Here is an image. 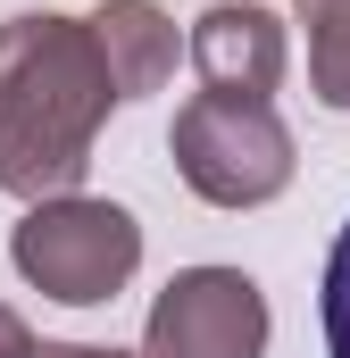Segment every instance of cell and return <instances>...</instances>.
Instances as JSON below:
<instances>
[{"mask_svg": "<svg viewBox=\"0 0 350 358\" xmlns=\"http://www.w3.org/2000/svg\"><path fill=\"white\" fill-rule=\"evenodd\" d=\"M309 25V92L326 108H350V0H292Z\"/></svg>", "mask_w": 350, "mask_h": 358, "instance_id": "52a82bcc", "label": "cell"}, {"mask_svg": "<svg viewBox=\"0 0 350 358\" xmlns=\"http://www.w3.org/2000/svg\"><path fill=\"white\" fill-rule=\"evenodd\" d=\"M34 358H142V350H100V342H34Z\"/></svg>", "mask_w": 350, "mask_h": 358, "instance_id": "30bf717a", "label": "cell"}, {"mask_svg": "<svg viewBox=\"0 0 350 358\" xmlns=\"http://www.w3.org/2000/svg\"><path fill=\"white\" fill-rule=\"evenodd\" d=\"M142 358H267V292L242 267H183L150 300Z\"/></svg>", "mask_w": 350, "mask_h": 358, "instance_id": "277c9868", "label": "cell"}, {"mask_svg": "<svg viewBox=\"0 0 350 358\" xmlns=\"http://www.w3.org/2000/svg\"><path fill=\"white\" fill-rule=\"evenodd\" d=\"M8 259L17 275L42 292V300H67V308H100L117 300L134 267H142V225L125 200H92V192H59V200H34L8 234Z\"/></svg>", "mask_w": 350, "mask_h": 358, "instance_id": "7a4b0ae2", "label": "cell"}, {"mask_svg": "<svg viewBox=\"0 0 350 358\" xmlns=\"http://www.w3.org/2000/svg\"><path fill=\"white\" fill-rule=\"evenodd\" d=\"M317 317H326V358H350V225L326 250V300H317Z\"/></svg>", "mask_w": 350, "mask_h": 358, "instance_id": "ba28073f", "label": "cell"}, {"mask_svg": "<svg viewBox=\"0 0 350 358\" xmlns=\"http://www.w3.org/2000/svg\"><path fill=\"white\" fill-rule=\"evenodd\" d=\"M117 108L84 17L25 8L0 25V192L8 200H59L92 167V142Z\"/></svg>", "mask_w": 350, "mask_h": 358, "instance_id": "6da1fadb", "label": "cell"}, {"mask_svg": "<svg viewBox=\"0 0 350 358\" xmlns=\"http://www.w3.org/2000/svg\"><path fill=\"white\" fill-rule=\"evenodd\" d=\"M167 150H175V176L209 208H267L292 183V125L267 100L192 92L167 125Z\"/></svg>", "mask_w": 350, "mask_h": 358, "instance_id": "3957f363", "label": "cell"}, {"mask_svg": "<svg viewBox=\"0 0 350 358\" xmlns=\"http://www.w3.org/2000/svg\"><path fill=\"white\" fill-rule=\"evenodd\" d=\"M0 358H34V334H25V317L0 300Z\"/></svg>", "mask_w": 350, "mask_h": 358, "instance_id": "9c48e42d", "label": "cell"}, {"mask_svg": "<svg viewBox=\"0 0 350 358\" xmlns=\"http://www.w3.org/2000/svg\"><path fill=\"white\" fill-rule=\"evenodd\" d=\"M183 50H192L200 84L225 92V100H267V92L284 84V67H292L284 17H275V8H259V0H209V8L192 17Z\"/></svg>", "mask_w": 350, "mask_h": 358, "instance_id": "5b68a950", "label": "cell"}, {"mask_svg": "<svg viewBox=\"0 0 350 358\" xmlns=\"http://www.w3.org/2000/svg\"><path fill=\"white\" fill-rule=\"evenodd\" d=\"M84 25H92V42H100V67H108L117 100L159 92L175 76V59H183V34H175V17L159 0H100Z\"/></svg>", "mask_w": 350, "mask_h": 358, "instance_id": "8992f818", "label": "cell"}]
</instances>
